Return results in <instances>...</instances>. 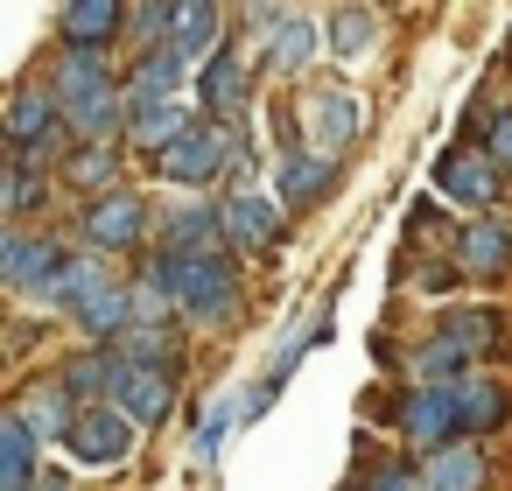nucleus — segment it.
<instances>
[{"label": "nucleus", "mask_w": 512, "mask_h": 491, "mask_svg": "<svg viewBox=\"0 0 512 491\" xmlns=\"http://www.w3.org/2000/svg\"><path fill=\"white\" fill-rule=\"evenodd\" d=\"M134 281L141 288H155L176 316H183V330L190 337H232L239 323H246V267H239V253H169V246H155L141 267H134Z\"/></svg>", "instance_id": "1"}, {"label": "nucleus", "mask_w": 512, "mask_h": 491, "mask_svg": "<svg viewBox=\"0 0 512 491\" xmlns=\"http://www.w3.org/2000/svg\"><path fill=\"white\" fill-rule=\"evenodd\" d=\"M71 246L78 253H99V260H148L155 253V204L127 183L113 197H92L71 211Z\"/></svg>", "instance_id": "2"}, {"label": "nucleus", "mask_w": 512, "mask_h": 491, "mask_svg": "<svg viewBox=\"0 0 512 491\" xmlns=\"http://www.w3.org/2000/svg\"><path fill=\"white\" fill-rule=\"evenodd\" d=\"M71 232H0V281H8V295L15 302H36L43 309V295L57 288V274L71 267Z\"/></svg>", "instance_id": "3"}, {"label": "nucleus", "mask_w": 512, "mask_h": 491, "mask_svg": "<svg viewBox=\"0 0 512 491\" xmlns=\"http://www.w3.org/2000/svg\"><path fill=\"white\" fill-rule=\"evenodd\" d=\"M253 92H260V50L253 43H225L211 64H197V113L218 127H246L253 120Z\"/></svg>", "instance_id": "4"}, {"label": "nucleus", "mask_w": 512, "mask_h": 491, "mask_svg": "<svg viewBox=\"0 0 512 491\" xmlns=\"http://www.w3.org/2000/svg\"><path fill=\"white\" fill-rule=\"evenodd\" d=\"M295 120H302L309 155H330V162H344L365 141V99L351 85H309L302 106H295Z\"/></svg>", "instance_id": "5"}, {"label": "nucleus", "mask_w": 512, "mask_h": 491, "mask_svg": "<svg viewBox=\"0 0 512 491\" xmlns=\"http://www.w3.org/2000/svg\"><path fill=\"white\" fill-rule=\"evenodd\" d=\"M435 197H449V204H463L470 218H491L498 204H505V190H512V176L484 155V148H470V141H449L442 155H435Z\"/></svg>", "instance_id": "6"}, {"label": "nucleus", "mask_w": 512, "mask_h": 491, "mask_svg": "<svg viewBox=\"0 0 512 491\" xmlns=\"http://www.w3.org/2000/svg\"><path fill=\"white\" fill-rule=\"evenodd\" d=\"M393 442H400V456H435V449H449V442H463V421H456V393L449 386H400V400H393Z\"/></svg>", "instance_id": "7"}, {"label": "nucleus", "mask_w": 512, "mask_h": 491, "mask_svg": "<svg viewBox=\"0 0 512 491\" xmlns=\"http://www.w3.org/2000/svg\"><path fill=\"white\" fill-rule=\"evenodd\" d=\"M218 218H225V253H239V260H267L288 232V211L274 204V190H225Z\"/></svg>", "instance_id": "8"}, {"label": "nucleus", "mask_w": 512, "mask_h": 491, "mask_svg": "<svg viewBox=\"0 0 512 491\" xmlns=\"http://www.w3.org/2000/svg\"><path fill=\"white\" fill-rule=\"evenodd\" d=\"M456 267L470 288H505L512 281V211H491V218H463L456 232Z\"/></svg>", "instance_id": "9"}, {"label": "nucleus", "mask_w": 512, "mask_h": 491, "mask_svg": "<svg viewBox=\"0 0 512 491\" xmlns=\"http://www.w3.org/2000/svg\"><path fill=\"white\" fill-rule=\"evenodd\" d=\"M337 183H344V162H330V155H274V204L288 211V218H309L316 204H330L337 197Z\"/></svg>", "instance_id": "10"}, {"label": "nucleus", "mask_w": 512, "mask_h": 491, "mask_svg": "<svg viewBox=\"0 0 512 491\" xmlns=\"http://www.w3.org/2000/svg\"><path fill=\"white\" fill-rule=\"evenodd\" d=\"M57 386L78 400V407H113L120 386H127V358L106 351V344H71L57 358Z\"/></svg>", "instance_id": "11"}, {"label": "nucleus", "mask_w": 512, "mask_h": 491, "mask_svg": "<svg viewBox=\"0 0 512 491\" xmlns=\"http://www.w3.org/2000/svg\"><path fill=\"white\" fill-rule=\"evenodd\" d=\"M134 442H141V428L120 407H85L78 428H71V442H64V456L85 463V470H120L134 456Z\"/></svg>", "instance_id": "12"}, {"label": "nucleus", "mask_w": 512, "mask_h": 491, "mask_svg": "<svg viewBox=\"0 0 512 491\" xmlns=\"http://www.w3.org/2000/svg\"><path fill=\"white\" fill-rule=\"evenodd\" d=\"M57 127H64V106H57L50 78H43V71H29V78L8 92V106H0V134H8V155H22V148L50 141Z\"/></svg>", "instance_id": "13"}, {"label": "nucleus", "mask_w": 512, "mask_h": 491, "mask_svg": "<svg viewBox=\"0 0 512 491\" xmlns=\"http://www.w3.org/2000/svg\"><path fill=\"white\" fill-rule=\"evenodd\" d=\"M155 246H169V253H225V218H218V204H204V197H176V204H162L155 211Z\"/></svg>", "instance_id": "14"}, {"label": "nucleus", "mask_w": 512, "mask_h": 491, "mask_svg": "<svg viewBox=\"0 0 512 491\" xmlns=\"http://www.w3.org/2000/svg\"><path fill=\"white\" fill-rule=\"evenodd\" d=\"M449 393H456L463 442H491V435H505V428H512V386H505L498 372H470V379H456Z\"/></svg>", "instance_id": "15"}, {"label": "nucleus", "mask_w": 512, "mask_h": 491, "mask_svg": "<svg viewBox=\"0 0 512 491\" xmlns=\"http://www.w3.org/2000/svg\"><path fill=\"white\" fill-rule=\"evenodd\" d=\"M316 57H330V50H323V22H316L309 8H288L281 29L260 43V71H267V78H302Z\"/></svg>", "instance_id": "16"}, {"label": "nucleus", "mask_w": 512, "mask_h": 491, "mask_svg": "<svg viewBox=\"0 0 512 491\" xmlns=\"http://www.w3.org/2000/svg\"><path fill=\"white\" fill-rule=\"evenodd\" d=\"M204 113L190 106V99H148V106H134V120H127V155H141V162H162L190 127H197Z\"/></svg>", "instance_id": "17"}, {"label": "nucleus", "mask_w": 512, "mask_h": 491, "mask_svg": "<svg viewBox=\"0 0 512 491\" xmlns=\"http://www.w3.org/2000/svg\"><path fill=\"white\" fill-rule=\"evenodd\" d=\"M8 407H15V414L36 428V442H43V449H64V442H71V428H78V414H85V407H78V400L57 386V372H50V379L15 386V400H8Z\"/></svg>", "instance_id": "18"}, {"label": "nucleus", "mask_w": 512, "mask_h": 491, "mask_svg": "<svg viewBox=\"0 0 512 491\" xmlns=\"http://www.w3.org/2000/svg\"><path fill=\"white\" fill-rule=\"evenodd\" d=\"M57 43L64 50H127V8L120 0H71V8H57Z\"/></svg>", "instance_id": "19"}, {"label": "nucleus", "mask_w": 512, "mask_h": 491, "mask_svg": "<svg viewBox=\"0 0 512 491\" xmlns=\"http://www.w3.org/2000/svg\"><path fill=\"white\" fill-rule=\"evenodd\" d=\"M183 92H197V64H190L176 43H162V50H148V57H127V99H134V106H148V99H183Z\"/></svg>", "instance_id": "20"}, {"label": "nucleus", "mask_w": 512, "mask_h": 491, "mask_svg": "<svg viewBox=\"0 0 512 491\" xmlns=\"http://www.w3.org/2000/svg\"><path fill=\"white\" fill-rule=\"evenodd\" d=\"M64 190H71L78 204L127 190V148H120V141H78L71 162H64Z\"/></svg>", "instance_id": "21"}, {"label": "nucleus", "mask_w": 512, "mask_h": 491, "mask_svg": "<svg viewBox=\"0 0 512 491\" xmlns=\"http://www.w3.org/2000/svg\"><path fill=\"white\" fill-rule=\"evenodd\" d=\"M176 400H183V372H155V365H127V386H120V414L148 435V428H162L169 414H176Z\"/></svg>", "instance_id": "22"}, {"label": "nucleus", "mask_w": 512, "mask_h": 491, "mask_svg": "<svg viewBox=\"0 0 512 491\" xmlns=\"http://www.w3.org/2000/svg\"><path fill=\"white\" fill-rule=\"evenodd\" d=\"M71 330H78V344H106V351H120L127 330H134V281H127V274L106 281V288L71 316Z\"/></svg>", "instance_id": "23"}, {"label": "nucleus", "mask_w": 512, "mask_h": 491, "mask_svg": "<svg viewBox=\"0 0 512 491\" xmlns=\"http://www.w3.org/2000/svg\"><path fill=\"white\" fill-rule=\"evenodd\" d=\"M50 92H57V106L64 99H85V92H106V85H120L127 78V64H113V50H64L57 43V57H50Z\"/></svg>", "instance_id": "24"}, {"label": "nucleus", "mask_w": 512, "mask_h": 491, "mask_svg": "<svg viewBox=\"0 0 512 491\" xmlns=\"http://www.w3.org/2000/svg\"><path fill=\"white\" fill-rule=\"evenodd\" d=\"M253 421V407H246V393L239 386H225V393H211L204 400V414H197V435H190V456L204 463V470H218V456L232 449V435Z\"/></svg>", "instance_id": "25"}, {"label": "nucleus", "mask_w": 512, "mask_h": 491, "mask_svg": "<svg viewBox=\"0 0 512 491\" xmlns=\"http://www.w3.org/2000/svg\"><path fill=\"white\" fill-rule=\"evenodd\" d=\"M421 484L428 491H491V449L484 442H449V449L421 456Z\"/></svg>", "instance_id": "26"}, {"label": "nucleus", "mask_w": 512, "mask_h": 491, "mask_svg": "<svg viewBox=\"0 0 512 491\" xmlns=\"http://www.w3.org/2000/svg\"><path fill=\"white\" fill-rule=\"evenodd\" d=\"M190 64H211L225 43H232V15L218 0H176V36H169Z\"/></svg>", "instance_id": "27"}, {"label": "nucleus", "mask_w": 512, "mask_h": 491, "mask_svg": "<svg viewBox=\"0 0 512 491\" xmlns=\"http://www.w3.org/2000/svg\"><path fill=\"white\" fill-rule=\"evenodd\" d=\"M43 470H50V456H43L36 428L8 407V414H0V491H36Z\"/></svg>", "instance_id": "28"}, {"label": "nucleus", "mask_w": 512, "mask_h": 491, "mask_svg": "<svg viewBox=\"0 0 512 491\" xmlns=\"http://www.w3.org/2000/svg\"><path fill=\"white\" fill-rule=\"evenodd\" d=\"M57 204V183L50 176H29L15 162H0V218H8V232H36V218Z\"/></svg>", "instance_id": "29"}, {"label": "nucleus", "mask_w": 512, "mask_h": 491, "mask_svg": "<svg viewBox=\"0 0 512 491\" xmlns=\"http://www.w3.org/2000/svg\"><path fill=\"white\" fill-rule=\"evenodd\" d=\"M379 36H386V15H379V8H330V15H323V50H330L337 64L372 57Z\"/></svg>", "instance_id": "30"}, {"label": "nucleus", "mask_w": 512, "mask_h": 491, "mask_svg": "<svg viewBox=\"0 0 512 491\" xmlns=\"http://www.w3.org/2000/svg\"><path fill=\"white\" fill-rule=\"evenodd\" d=\"M428 330H442V337H456V344H470L477 358H491L498 344H505V309L498 302H449Z\"/></svg>", "instance_id": "31"}, {"label": "nucleus", "mask_w": 512, "mask_h": 491, "mask_svg": "<svg viewBox=\"0 0 512 491\" xmlns=\"http://www.w3.org/2000/svg\"><path fill=\"white\" fill-rule=\"evenodd\" d=\"M106 281H120V274H113V260H99V253H71V267L57 274V288L43 295V309L71 323V316H78V309H85V302H92Z\"/></svg>", "instance_id": "32"}, {"label": "nucleus", "mask_w": 512, "mask_h": 491, "mask_svg": "<svg viewBox=\"0 0 512 491\" xmlns=\"http://www.w3.org/2000/svg\"><path fill=\"white\" fill-rule=\"evenodd\" d=\"M183 351H190L183 316H176V323H134V330H127V344H120V358H127V365H155V372H183Z\"/></svg>", "instance_id": "33"}, {"label": "nucleus", "mask_w": 512, "mask_h": 491, "mask_svg": "<svg viewBox=\"0 0 512 491\" xmlns=\"http://www.w3.org/2000/svg\"><path fill=\"white\" fill-rule=\"evenodd\" d=\"M358 442H365V435H358ZM351 470L365 477V491H428V484H421V463H414V456H400V449H386V456H379V449L365 442Z\"/></svg>", "instance_id": "34"}, {"label": "nucleus", "mask_w": 512, "mask_h": 491, "mask_svg": "<svg viewBox=\"0 0 512 491\" xmlns=\"http://www.w3.org/2000/svg\"><path fill=\"white\" fill-rule=\"evenodd\" d=\"M176 36V0H141V8H127V57H148Z\"/></svg>", "instance_id": "35"}, {"label": "nucleus", "mask_w": 512, "mask_h": 491, "mask_svg": "<svg viewBox=\"0 0 512 491\" xmlns=\"http://www.w3.org/2000/svg\"><path fill=\"white\" fill-rule=\"evenodd\" d=\"M456 218H442V204L435 197H421V204H407V253L421 246V239H442V246H456Z\"/></svg>", "instance_id": "36"}, {"label": "nucleus", "mask_w": 512, "mask_h": 491, "mask_svg": "<svg viewBox=\"0 0 512 491\" xmlns=\"http://www.w3.org/2000/svg\"><path fill=\"white\" fill-rule=\"evenodd\" d=\"M407 281H414L421 295H456V288H470V281H463V267H456V253H421Z\"/></svg>", "instance_id": "37"}, {"label": "nucleus", "mask_w": 512, "mask_h": 491, "mask_svg": "<svg viewBox=\"0 0 512 491\" xmlns=\"http://www.w3.org/2000/svg\"><path fill=\"white\" fill-rule=\"evenodd\" d=\"M477 148L512 176V106H498V113H491V127H484V141H477Z\"/></svg>", "instance_id": "38"}, {"label": "nucleus", "mask_w": 512, "mask_h": 491, "mask_svg": "<svg viewBox=\"0 0 512 491\" xmlns=\"http://www.w3.org/2000/svg\"><path fill=\"white\" fill-rule=\"evenodd\" d=\"M43 337H50V330H43L36 316H15V330H8V351H15V358H29V351H36Z\"/></svg>", "instance_id": "39"}, {"label": "nucleus", "mask_w": 512, "mask_h": 491, "mask_svg": "<svg viewBox=\"0 0 512 491\" xmlns=\"http://www.w3.org/2000/svg\"><path fill=\"white\" fill-rule=\"evenodd\" d=\"M36 491H78V484H71V470H64V463H50V470L36 477Z\"/></svg>", "instance_id": "40"}, {"label": "nucleus", "mask_w": 512, "mask_h": 491, "mask_svg": "<svg viewBox=\"0 0 512 491\" xmlns=\"http://www.w3.org/2000/svg\"><path fill=\"white\" fill-rule=\"evenodd\" d=\"M337 491H365V477H358V470H351V477H344V484H337Z\"/></svg>", "instance_id": "41"}]
</instances>
